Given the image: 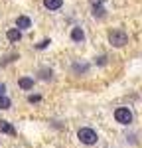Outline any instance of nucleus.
Wrapping results in <instances>:
<instances>
[{
	"mask_svg": "<svg viewBox=\"0 0 142 148\" xmlns=\"http://www.w3.org/2000/svg\"><path fill=\"white\" fill-rule=\"evenodd\" d=\"M93 16H95V18H105L106 10L103 8V6H93Z\"/></svg>",
	"mask_w": 142,
	"mask_h": 148,
	"instance_id": "ddd939ff",
	"label": "nucleus"
},
{
	"mask_svg": "<svg viewBox=\"0 0 142 148\" xmlns=\"http://www.w3.org/2000/svg\"><path fill=\"white\" fill-rule=\"evenodd\" d=\"M115 121L118 125H130L132 123V111L128 107H118L115 111Z\"/></svg>",
	"mask_w": 142,
	"mask_h": 148,
	"instance_id": "7ed1b4c3",
	"label": "nucleus"
},
{
	"mask_svg": "<svg viewBox=\"0 0 142 148\" xmlns=\"http://www.w3.org/2000/svg\"><path fill=\"white\" fill-rule=\"evenodd\" d=\"M71 69H73L75 75H87V73H89V63H85V61H75Z\"/></svg>",
	"mask_w": 142,
	"mask_h": 148,
	"instance_id": "39448f33",
	"label": "nucleus"
},
{
	"mask_svg": "<svg viewBox=\"0 0 142 148\" xmlns=\"http://www.w3.org/2000/svg\"><path fill=\"white\" fill-rule=\"evenodd\" d=\"M18 85H20V89H24V91H30V89H34V79L32 77H20Z\"/></svg>",
	"mask_w": 142,
	"mask_h": 148,
	"instance_id": "1a4fd4ad",
	"label": "nucleus"
},
{
	"mask_svg": "<svg viewBox=\"0 0 142 148\" xmlns=\"http://www.w3.org/2000/svg\"><path fill=\"white\" fill-rule=\"evenodd\" d=\"M6 38H8V42L16 44V42H20V40H22V32H20L18 28H10V30L6 32Z\"/></svg>",
	"mask_w": 142,
	"mask_h": 148,
	"instance_id": "0eeeda50",
	"label": "nucleus"
},
{
	"mask_svg": "<svg viewBox=\"0 0 142 148\" xmlns=\"http://www.w3.org/2000/svg\"><path fill=\"white\" fill-rule=\"evenodd\" d=\"M38 75H40V79H44V81H49L51 77H53V71H51V69H47V67H42V69H40V73H38Z\"/></svg>",
	"mask_w": 142,
	"mask_h": 148,
	"instance_id": "9b49d317",
	"label": "nucleus"
},
{
	"mask_svg": "<svg viewBox=\"0 0 142 148\" xmlns=\"http://www.w3.org/2000/svg\"><path fill=\"white\" fill-rule=\"evenodd\" d=\"M10 107H12V101L6 95H2V97H0V111H8Z\"/></svg>",
	"mask_w": 142,
	"mask_h": 148,
	"instance_id": "f8f14e48",
	"label": "nucleus"
},
{
	"mask_svg": "<svg viewBox=\"0 0 142 148\" xmlns=\"http://www.w3.org/2000/svg\"><path fill=\"white\" fill-rule=\"evenodd\" d=\"M91 2V6H103L105 4V0H89Z\"/></svg>",
	"mask_w": 142,
	"mask_h": 148,
	"instance_id": "f3484780",
	"label": "nucleus"
},
{
	"mask_svg": "<svg viewBox=\"0 0 142 148\" xmlns=\"http://www.w3.org/2000/svg\"><path fill=\"white\" fill-rule=\"evenodd\" d=\"M109 42H111V46H115V47H122V46L128 44V34H126L122 28L111 30V32H109Z\"/></svg>",
	"mask_w": 142,
	"mask_h": 148,
	"instance_id": "f257e3e1",
	"label": "nucleus"
},
{
	"mask_svg": "<svg viewBox=\"0 0 142 148\" xmlns=\"http://www.w3.org/2000/svg\"><path fill=\"white\" fill-rule=\"evenodd\" d=\"M49 44H51V40H47V38H46V40H42L40 44H36V49H46Z\"/></svg>",
	"mask_w": 142,
	"mask_h": 148,
	"instance_id": "4468645a",
	"label": "nucleus"
},
{
	"mask_svg": "<svg viewBox=\"0 0 142 148\" xmlns=\"http://www.w3.org/2000/svg\"><path fill=\"white\" fill-rule=\"evenodd\" d=\"M71 40H73L75 44H83V42H85V32H83L81 26H73V28H71Z\"/></svg>",
	"mask_w": 142,
	"mask_h": 148,
	"instance_id": "20e7f679",
	"label": "nucleus"
},
{
	"mask_svg": "<svg viewBox=\"0 0 142 148\" xmlns=\"http://www.w3.org/2000/svg\"><path fill=\"white\" fill-rule=\"evenodd\" d=\"M0 132H2V134H10V136H14V134H16V128H14L8 121H2V119H0Z\"/></svg>",
	"mask_w": 142,
	"mask_h": 148,
	"instance_id": "6e6552de",
	"label": "nucleus"
},
{
	"mask_svg": "<svg viewBox=\"0 0 142 148\" xmlns=\"http://www.w3.org/2000/svg\"><path fill=\"white\" fill-rule=\"evenodd\" d=\"M16 28L22 32V30H30L32 28V20L28 18V16H18L16 18Z\"/></svg>",
	"mask_w": 142,
	"mask_h": 148,
	"instance_id": "423d86ee",
	"label": "nucleus"
},
{
	"mask_svg": "<svg viewBox=\"0 0 142 148\" xmlns=\"http://www.w3.org/2000/svg\"><path fill=\"white\" fill-rule=\"evenodd\" d=\"M2 95H6V85H4V83H0V97H2Z\"/></svg>",
	"mask_w": 142,
	"mask_h": 148,
	"instance_id": "a211bd4d",
	"label": "nucleus"
},
{
	"mask_svg": "<svg viewBox=\"0 0 142 148\" xmlns=\"http://www.w3.org/2000/svg\"><path fill=\"white\" fill-rule=\"evenodd\" d=\"M28 101H30V103H40V101H42V97H40V95H30Z\"/></svg>",
	"mask_w": 142,
	"mask_h": 148,
	"instance_id": "2eb2a0df",
	"label": "nucleus"
},
{
	"mask_svg": "<svg viewBox=\"0 0 142 148\" xmlns=\"http://www.w3.org/2000/svg\"><path fill=\"white\" fill-rule=\"evenodd\" d=\"M77 138L81 140L83 144H87V146H93V144H97V140H99V134L95 132L93 128H89V126H83V128H79V132H77Z\"/></svg>",
	"mask_w": 142,
	"mask_h": 148,
	"instance_id": "f03ea898",
	"label": "nucleus"
},
{
	"mask_svg": "<svg viewBox=\"0 0 142 148\" xmlns=\"http://www.w3.org/2000/svg\"><path fill=\"white\" fill-rule=\"evenodd\" d=\"M44 6L47 10H59L63 6V0H44Z\"/></svg>",
	"mask_w": 142,
	"mask_h": 148,
	"instance_id": "9d476101",
	"label": "nucleus"
},
{
	"mask_svg": "<svg viewBox=\"0 0 142 148\" xmlns=\"http://www.w3.org/2000/svg\"><path fill=\"white\" fill-rule=\"evenodd\" d=\"M97 63H99V65H105L106 63V56H99L97 57Z\"/></svg>",
	"mask_w": 142,
	"mask_h": 148,
	"instance_id": "dca6fc26",
	"label": "nucleus"
}]
</instances>
